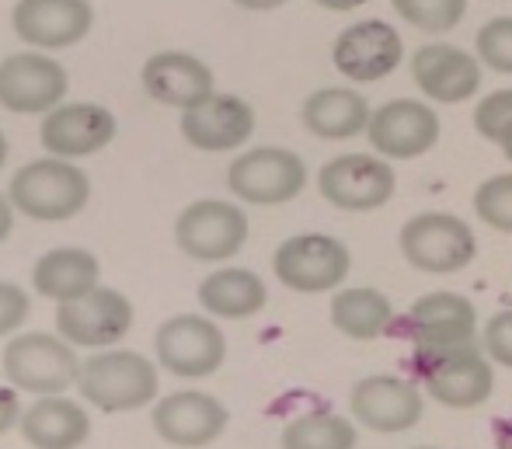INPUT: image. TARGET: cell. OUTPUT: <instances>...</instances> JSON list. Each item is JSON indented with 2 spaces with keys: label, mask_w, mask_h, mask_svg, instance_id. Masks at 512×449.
<instances>
[{
  "label": "cell",
  "mask_w": 512,
  "mask_h": 449,
  "mask_svg": "<svg viewBox=\"0 0 512 449\" xmlns=\"http://www.w3.org/2000/svg\"><path fill=\"white\" fill-rule=\"evenodd\" d=\"M474 56L495 74H512V18H492L474 35Z\"/></svg>",
  "instance_id": "4dcf8cb0"
},
{
  "label": "cell",
  "mask_w": 512,
  "mask_h": 449,
  "mask_svg": "<svg viewBox=\"0 0 512 449\" xmlns=\"http://www.w3.org/2000/svg\"><path fill=\"white\" fill-rule=\"evenodd\" d=\"M77 345L49 331H25L14 335L4 349V376L21 394H63L77 383L84 362L77 359Z\"/></svg>",
  "instance_id": "277c9868"
},
{
  "label": "cell",
  "mask_w": 512,
  "mask_h": 449,
  "mask_svg": "<svg viewBox=\"0 0 512 449\" xmlns=\"http://www.w3.org/2000/svg\"><path fill=\"white\" fill-rule=\"evenodd\" d=\"M67 70L39 49L11 53L0 60V108L14 115H46L63 105Z\"/></svg>",
  "instance_id": "7c38bea8"
},
{
  "label": "cell",
  "mask_w": 512,
  "mask_h": 449,
  "mask_svg": "<svg viewBox=\"0 0 512 449\" xmlns=\"http://www.w3.org/2000/svg\"><path fill=\"white\" fill-rule=\"evenodd\" d=\"M11 195L14 209L21 216L35 223H63L74 220L91 199V181L77 164H70L67 157H39L28 161L21 171H14L11 178Z\"/></svg>",
  "instance_id": "7a4b0ae2"
},
{
  "label": "cell",
  "mask_w": 512,
  "mask_h": 449,
  "mask_svg": "<svg viewBox=\"0 0 512 449\" xmlns=\"http://www.w3.org/2000/svg\"><path fill=\"white\" fill-rule=\"evenodd\" d=\"M317 7H324V11H356V7L370 4V0H314Z\"/></svg>",
  "instance_id": "74e56055"
},
{
  "label": "cell",
  "mask_w": 512,
  "mask_h": 449,
  "mask_svg": "<svg viewBox=\"0 0 512 449\" xmlns=\"http://www.w3.org/2000/svg\"><path fill=\"white\" fill-rule=\"evenodd\" d=\"M499 147H502V154H506V161L512 164V126L506 129V136L499 140Z\"/></svg>",
  "instance_id": "ab89813d"
},
{
  "label": "cell",
  "mask_w": 512,
  "mask_h": 449,
  "mask_svg": "<svg viewBox=\"0 0 512 449\" xmlns=\"http://www.w3.org/2000/svg\"><path fill=\"white\" fill-rule=\"evenodd\" d=\"M154 432L168 446L178 449H203L223 436L230 422V411L223 401L203 390H175L154 404Z\"/></svg>",
  "instance_id": "9a60e30c"
},
{
  "label": "cell",
  "mask_w": 512,
  "mask_h": 449,
  "mask_svg": "<svg viewBox=\"0 0 512 449\" xmlns=\"http://www.w3.org/2000/svg\"><path fill=\"white\" fill-rule=\"evenodd\" d=\"M481 345H485L488 359L512 369V310H499V314L485 324Z\"/></svg>",
  "instance_id": "d6a6232c"
},
{
  "label": "cell",
  "mask_w": 512,
  "mask_h": 449,
  "mask_svg": "<svg viewBox=\"0 0 512 449\" xmlns=\"http://www.w3.org/2000/svg\"><path fill=\"white\" fill-rule=\"evenodd\" d=\"M115 115L112 108L98 105V101H70V105H56L53 112L42 115L39 143L46 154L53 157H91L105 150L115 140Z\"/></svg>",
  "instance_id": "2e32d148"
},
{
  "label": "cell",
  "mask_w": 512,
  "mask_h": 449,
  "mask_svg": "<svg viewBox=\"0 0 512 449\" xmlns=\"http://www.w3.org/2000/svg\"><path fill=\"white\" fill-rule=\"evenodd\" d=\"M474 213L485 227L512 234V171L481 181L474 192Z\"/></svg>",
  "instance_id": "f546056e"
},
{
  "label": "cell",
  "mask_w": 512,
  "mask_h": 449,
  "mask_svg": "<svg viewBox=\"0 0 512 449\" xmlns=\"http://www.w3.org/2000/svg\"><path fill=\"white\" fill-rule=\"evenodd\" d=\"M415 449H436V446H415Z\"/></svg>",
  "instance_id": "b9f144b4"
},
{
  "label": "cell",
  "mask_w": 512,
  "mask_h": 449,
  "mask_svg": "<svg viewBox=\"0 0 512 449\" xmlns=\"http://www.w3.org/2000/svg\"><path fill=\"white\" fill-rule=\"evenodd\" d=\"M143 91L168 108H192L213 94V70L185 49H161L140 70Z\"/></svg>",
  "instance_id": "7402d4cb"
},
{
  "label": "cell",
  "mask_w": 512,
  "mask_h": 449,
  "mask_svg": "<svg viewBox=\"0 0 512 449\" xmlns=\"http://www.w3.org/2000/svg\"><path fill=\"white\" fill-rule=\"evenodd\" d=\"M11 227H14V202L11 195H0V241H7Z\"/></svg>",
  "instance_id": "d590c367"
},
{
  "label": "cell",
  "mask_w": 512,
  "mask_h": 449,
  "mask_svg": "<svg viewBox=\"0 0 512 449\" xmlns=\"http://www.w3.org/2000/svg\"><path fill=\"white\" fill-rule=\"evenodd\" d=\"M307 185V164L286 147L244 150L227 168V188L251 206H283Z\"/></svg>",
  "instance_id": "8992f818"
},
{
  "label": "cell",
  "mask_w": 512,
  "mask_h": 449,
  "mask_svg": "<svg viewBox=\"0 0 512 449\" xmlns=\"http://www.w3.org/2000/svg\"><path fill=\"white\" fill-rule=\"evenodd\" d=\"M366 136L387 161H415L439 143V115L418 98H394L373 108Z\"/></svg>",
  "instance_id": "5bb4252c"
},
{
  "label": "cell",
  "mask_w": 512,
  "mask_h": 449,
  "mask_svg": "<svg viewBox=\"0 0 512 449\" xmlns=\"http://www.w3.org/2000/svg\"><path fill=\"white\" fill-rule=\"evenodd\" d=\"M199 303L213 317L244 321L262 314L269 303V289L251 269H216L199 282Z\"/></svg>",
  "instance_id": "484cf974"
},
{
  "label": "cell",
  "mask_w": 512,
  "mask_h": 449,
  "mask_svg": "<svg viewBox=\"0 0 512 449\" xmlns=\"http://www.w3.org/2000/svg\"><path fill=\"white\" fill-rule=\"evenodd\" d=\"M418 383L446 408H478L492 397L495 373L478 338L453 345H418L411 356Z\"/></svg>",
  "instance_id": "6da1fadb"
},
{
  "label": "cell",
  "mask_w": 512,
  "mask_h": 449,
  "mask_svg": "<svg viewBox=\"0 0 512 449\" xmlns=\"http://www.w3.org/2000/svg\"><path fill=\"white\" fill-rule=\"evenodd\" d=\"M405 60V39L384 18L356 21L342 28L331 46V63L352 84H377L391 77Z\"/></svg>",
  "instance_id": "30bf717a"
},
{
  "label": "cell",
  "mask_w": 512,
  "mask_h": 449,
  "mask_svg": "<svg viewBox=\"0 0 512 449\" xmlns=\"http://www.w3.org/2000/svg\"><path fill=\"white\" fill-rule=\"evenodd\" d=\"M283 449H356V429L335 411H310L283 429Z\"/></svg>",
  "instance_id": "83f0119b"
},
{
  "label": "cell",
  "mask_w": 512,
  "mask_h": 449,
  "mask_svg": "<svg viewBox=\"0 0 512 449\" xmlns=\"http://www.w3.org/2000/svg\"><path fill=\"white\" fill-rule=\"evenodd\" d=\"M317 188L335 209L345 213H370L391 202L398 175L387 164V157L373 154H342L328 161L317 175Z\"/></svg>",
  "instance_id": "8fae6325"
},
{
  "label": "cell",
  "mask_w": 512,
  "mask_h": 449,
  "mask_svg": "<svg viewBox=\"0 0 512 449\" xmlns=\"http://www.w3.org/2000/svg\"><path fill=\"white\" fill-rule=\"evenodd\" d=\"M370 115H373L370 101L356 88H321L307 94L304 105H300L304 129L324 143L352 140V136L366 133Z\"/></svg>",
  "instance_id": "cb8c5ba5"
},
{
  "label": "cell",
  "mask_w": 512,
  "mask_h": 449,
  "mask_svg": "<svg viewBox=\"0 0 512 449\" xmlns=\"http://www.w3.org/2000/svg\"><path fill=\"white\" fill-rule=\"evenodd\" d=\"M133 328V303L119 289L95 286L91 293L56 307V331L77 349H105Z\"/></svg>",
  "instance_id": "4fadbf2b"
},
{
  "label": "cell",
  "mask_w": 512,
  "mask_h": 449,
  "mask_svg": "<svg viewBox=\"0 0 512 449\" xmlns=\"http://www.w3.org/2000/svg\"><path fill=\"white\" fill-rule=\"evenodd\" d=\"M499 449H512V425H499Z\"/></svg>",
  "instance_id": "f35d334b"
},
{
  "label": "cell",
  "mask_w": 512,
  "mask_h": 449,
  "mask_svg": "<svg viewBox=\"0 0 512 449\" xmlns=\"http://www.w3.org/2000/svg\"><path fill=\"white\" fill-rule=\"evenodd\" d=\"M77 390L98 411L122 415V411H136L154 401L161 390V373H157V362H150L140 352L105 349L84 359Z\"/></svg>",
  "instance_id": "3957f363"
},
{
  "label": "cell",
  "mask_w": 512,
  "mask_h": 449,
  "mask_svg": "<svg viewBox=\"0 0 512 449\" xmlns=\"http://www.w3.org/2000/svg\"><path fill=\"white\" fill-rule=\"evenodd\" d=\"M398 18L425 35H446L464 21L467 0H391Z\"/></svg>",
  "instance_id": "f1b7e54d"
},
{
  "label": "cell",
  "mask_w": 512,
  "mask_h": 449,
  "mask_svg": "<svg viewBox=\"0 0 512 449\" xmlns=\"http://www.w3.org/2000/svg\"><path fill=\"white\" fill-rule=\"evenodd\" d=\"M331 324L352 342H373L394 324V307L380 289L352 286L331 296Z\"/></svg>",
  "instance_id": "4316f807"
},
{
  "label": "cell",
  "mask_w": 512,
  "mask_h": 449,
  "mask_svg": "<svg viewBox=\"0 0 512 449\" xmlns=\"http://www.w3.org/2000/svg\"><path fill=\"white\" fill-rule=\"evenodd\" d=\"M182 140L206 154H223L237 150L251 140L255 133V108L237 94H209L199 105L182 112Z\"/></svg>",
  "instance_id": "e0dca14e"
},
{
  "label": "cell",
  "mask_w": 512,
  "mask_h": 449,
  "mask_svg": "<svg viewBox=\"0 0 512 449\" xmlns=\"http://www.w3.org/2000/svg\"><path fill=\"white\" fill-rule=\"evenodd\" d=\"M352 415L373 432H408L422 422V390L401 376H366L352 387Z\"/></svg>",
  "instance_id": "ffe728a7"
},
{
  "label": "cell",
  "mask_w": 512,
  "mask_h": 449,
  "mask_svg": "<svg viewBox=\"0 0 512 449\" xmlns=\"http://www.w3.org/2000/svg\"><path fill=\"white\" fill-rule=\"evenodd\" d=\"M352 269V255L338 237L297 234L286 237L272 258V272L293 293H328L338 289Z\"/></svg>",
  "instance_id": "9c48e42d"
},
{
  "label": "cell",
  "mask_w": 512,
  "mask_h": 449,
  "mask_svg": "<svg viewBox=\"0 0 512 449\" xmlns=\"http://www.w3.org/2000/svg\"><path fill=\"white\" fill-rule=\"evenodd\" d=\"M154 352L161 369L182 380L213 376L227 359V338L220 324L203 314H175L157 328Z\"/></svg>",
  "instance_id": "52a82bcc"
},
{
  "label": "cell",
  "mask_w": 512,
  "mask_h": 449,
  "mask_svg": "<svg viewBox=\"0 0 512 449\" xmlns=\"http://www.w3.org/2000/svg\"><path fill=\"white\" fill-rule=\"evenodd\" d=\"M237 7H244V11H276V7L290 4V0H234Z\"/></svg>",
  "instance_id": "8d00e7d4"
},
{
  "label": "cell",
  "mask_w": 512,
  "mask_h": 449,
  "mask_svg": "<svg viewBox=\"0 0 512 449\" xmlns=\"http://www.w3.org/2000/svg\"><path fill=\"white\" fill-rule=\"evenodd\" d=\"M401 255L408 265L429 275H453L474 262L478 241L460 216L418 213L401 227Z\"/></svg>",
  "instance_id": "5b68a950"
},
{
  "label": "cell",
  "mask_w": 512,
  "mask_h": 449,
  "mask_svg": "<svg viewBox=\"0 0 512 449\" xmlns=\"http://www.w3.org/2000/svg\"><path fill=\"white\" fill-rule=\"evenodd\" d=\"M509 126H512V88L485 94V98L478 101V108H474V129H478L485 140L499 143Z\"/></svg>",
  "instance_id": "1f68e13d"
},
{
  "label": "cell",
  "mask_w": 512,
  "mask_h": 449,
  "mask_svg": "<svg viewBox=\"0 0 512 449\" xmlns=\"http://www.w3.org/2000/svg\"><path fill=\"white\" fill-rule=\"evenodd\" d=\"M102 279V265L88 248H53L35 262L32 286L39 296L56 303L77 300V296L91 293Z\"/></svg>",
  "instance_id": "d4e9b609"
},
{
  "label": "cell",
  "mask_w": 512,
  "mask_h": 449,
  "mask_svg": "<svg viewBox=\"0 0 512 449\" xmlns=\"http://www.w3.org/2000/svg\"><path fill=\"white\" fill-rule=\"evenodd\" d=\"M28 314H32V303L25 289L0 279V338L14 335L28 321Z\"/></svg>",
  "instance_id": "836d02e7"
},
{
  "label": "cell",
  "mask_w": 512,
  "mask_h": 449,
  "mask_svg": "<svg viewBox=\"0 0 512 449\" xmlns=\"http://www.w3.org/2000/svg\"><path fill=\"white\" fill-rule=\"evenodd\" d=\"M405 338L415 345H453L478 338V310L460 293H425L408 307L401 321Z\"/></svg>",
  "instance_id": "44dd1931"
},
{
  "label": "cell",
  "mask_w": 512,
  "mask_h": 449,
  "mask_svg": "<svg viewBox=\"0 0 512 449\" xmlns=\"http://www.w3.org/2000/svg\"><path fill=\"white\" fill-rule=\"evenodd\" d=\"M4 161H7V140H4V133H0V168H4Z\"/></svg>",
  "instance_id": "60d3db41"
},
{
  "label": "cell",
  "mask_w": 512,
  "mask_h": 449,
  "mask_svg": "<svg viewBox=\"0 0 512 449\" xmlns=\"http://www.w3.org/2000/svg\"><path fill=\"white\" fill-rule=\"evenodd\" d=\"M21 422V404H18V390L14 387H0V436L14 429Z\"/></svg>",
  "instance_id": "e575fe53"
},
{
  "label": "cell",
  "mask_w": 512,
  "mask_h": 449,
  "mask_svg": "<svg viewBox=\"0 0 512 449\" xmlns=\"http://www.w3.org/2000/svg\"><path fill=\"white\" fill-rule=\"evenodd\" d=\"M95 25L91 0H18L11 11V28L32 49L77 46Z\"/></svg>",
  "instance_id": "ac0fdd59"
},
{
  "label": "cell",
  "mask_w": 512,
  "mask_h": 449,
  "mask_svg": "<svg viewBox=\"0 0 512 449\" xmlns=\"http://www.w3.org/2000/svg\"><path fill=\"white\" fill-rule=\"evenodd\" d=\"M415 88L436 105H460L481 91V60L460 46L429 42L411 56Z\"/></svg>",
  "instance_id": "d6986e66"
},
{
  "label": "cell",
  "mask_w": 512,
  "mask_h": 449,
  "mask_svg": "<svg viewBox=\"0 0 512 449\" xmlns=\"http://www.w3.org/2000/svg\"><path fill=\"white\" fill-rule=\"evenodd\" d=\"M18 429L32 449H81L91 436V418L84 404L63 394H46L21 411Z\"/></svg>",
  "instance_id": "603a6c76"
},
{
  "label": "cell",
  "mask_w": 512,
  "mask_h": 449,
  "mask_svg": "<svg viewBox=\"0 0 512 449\" xmlns=\"http://www.w3.org/2000/svg\"><path fill=\"white\" fill-rule=\"evenodd\" d=\"M248 241V216L237 202L196 199L178 213L175 244L196 262H227Z\"/></svg>",
  "instance_id": "ba28073f"
}]
</instances>
